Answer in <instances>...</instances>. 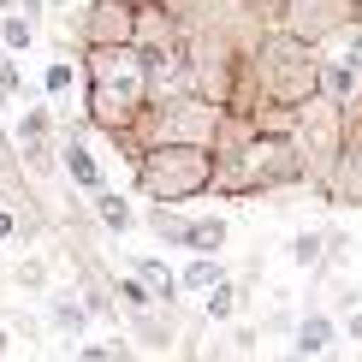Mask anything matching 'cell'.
<instances>
[{"mask_svg":"<svg viewBox=\"0 0 362 362\" xmlns=\"http://www.w3.org/2000/svg\"><path fill=\"white\" fill-rule=\"evenodd\" d=\"M78 42L83 48L137 42V0H89V6L78 12Z\"/></svg>","mask_w":362,"mask_h":362,"instance_id":"5b68a950","label":"cell"},{"mask_svg":"<svg viewBox=\"0 0 362 362\" xmlns=\"http://www.w3.org/2000/svg\"><path fill=\"white\" fill-rule=\"evenodd\" d=\"M54 321L66 327V333H83V321H89V309L78 303V297H59V303H54Z\"/></svg>","mask_w":362,"mask_h":362,"instance_id":"ac0fdd59","label":"cell"},{"mask_svg":"<svg viewBox=\"0 0 362 362\" xmlns=\"http://www.w3.org/2000/svg\"><path fill=\"white\" fill-rule=\"evenodd\" d=\"M71 83H78V66H66V59H54L48 78H42V89H48V95H66Z\"/></svg>","mask_w":362,"mask_h":362,"instance_id":"d6986e66","label":"cell"},{"mask_svg":"<svg viewBox=\"0 0 362 362\" xmlns=\"http://www.w3.org/2000/svg\"><path fill=\"white\" fill-rule=\"evenodd\" d=\"M137 190L160 208L214 190V148H202V143H148V148H137Z\"/></svg>","mask_w":362,"mask_h":362,"instance_id":"3957f363","label":"cell"},{"mask_svg":"<svg viewBox=\"0 0 362 362\" xmlns=\"http://www.w3.org/2000/svg\"><path fill=\"white\" fill-rule=\"evenodd\" d=\"M220 279H226V262H220V255H190V267L178 274V291H214Z\"/></svg>","mask_w":362,"mask_h":362,"instance_id":"4fadbf2b","label":"cell"},{"mask_svg":"<svg viewBox=\"0 0 362 362\" xmlns=\"http://www.w3.org/2000/svg\"><path fill=\"white\" fill-rule=\"evenodd\" d=\"M12 95H24V71H18V54L0 48V101H12Z\"/></svg>","mask_w":362,"mask_h":362,"instance_id":"e0dca14e","label":"cell"},{"mask_svg":"<svg viewBox=\"0 0 362 362\" xmlns=\"http://www.w3.org/2000/svg\"><path fill=\"white\" fill-rule=\"evenodd\" d=\"M95 214H101L107 232H131V220H137V214H131V202H125V196H113L107 185L95 190Z\"/></svg>","mask_w":362,"mask_h":362,"instance_id":"5bb4252c","label":"cell"},{"mask_svg":"<svg viewBox=\"0 0 362 362\" xmlns=\"http://www.w3.org/2000/svg\"><path fill=\"white\" fill-rule=\"evenodd\" d=\"M0 351H6V333H0Z\"/></svg>","mask_w":362,"mask_h":362,"instance_id":"484cf974","label":"cell"},{"mask_svg":"<svg viewBox=\"0 0 362 362\" xmlns=\"http://www.w3.org/2000/svg\"><path fill=\"white\" fill-rule=\"evenodd\" d=\"M291 255H297V267H327V232H297Z\"/></svg>","mask_w":362,"mask_h":362,"instance_id":"9a60e30c","label":"cell"},{"mask_svg":"<svg viewBox=\"0 0 362 362\" xmlns=\"http://www.w3.org/2000/svg\"><path fill=\"white\" fill-rule=\"evenodd\" d=\"M232 309H238V285L220 279L214 291H208V321H232Z\"/></svg>","mask_w":362,"mask_h":362,"instance_id":"2e32d148","label":"cell"},{"mask_svg":"<svg viewBox=\"0 0 362 362\" xmlns=\"http://www.w3.org/2000/svg\"><path fill=\"white\" fill-rule=\"evenodd\" d=\"M24 226H18V214H12V208H0V244H6V238H18Z\"/></svg>","mask_w":362,"mask_h":362,"instance_id":"603a6c76","label":"cell"},{"mask_svg":"<svg viewBox=\"0 0 362 362\" xmlns=\"http://www.w3.org/2000/svg\"><path fill=\"white\" fill-rule=\"evenodd\" d=\"M344 113L339 101H327V95H309L303 107L291 113V143H297V155H303V173L309 178H321L327 185V173H333V160H339V148H344Z\"/></svg>","mask_w":362,"mask_h":362,"instance_id":"277c9868","label":"cell"},{"mask_svg":"<svg viewBox=\"0 0 362 362\" xmlns=\"http://www.w3.org/2000/svg\"><path fill=\"white\" fill-rule=\"evenodd\" d=\"M250 83L262 95V107L297 113L309 95H321V59H315V42L291 36V30H262V42L250 48Z\"/></svg>","mask_w":362,"mask_h":362,"instance_id":"7a4b0ae2","label":"cell"},{"mask_svg":"<svg viewBox=\"0 0 362 362\" xmlns=\"http://www.w3.org/2000/svg\"><path fill=\"white\" fill-rule=\"evenodd\" d=\"M131 274L143 279V291L155 297V303H173V297H178V274H173L167 262H155V255H137V262H131Z\"/></svg>","mask_w":362,"mask_h":362,"instance_id":"8fae6325","label":"cell"},{"mask_svg":"<svg viewBox=\"0 0 362 362\" xmlns=\"http://www.w3.org/2000/svg\"><path fill=\"white\" fill-rule=\"evenodd\" d=\"M119 297H125L131 309H148V303H155V297L143 291V279H137V274H131V279H119Z\"/></svg>","mask_w":362,"mask_h":362,"instance_id":"ffe728a7","label":"cell"},{"mask_svg":"<svg viewBox=\"0 0 362 362\" xmlns=\"http://www.w3.org/2000/svg\"><path fill=\"white\" fill-rule=\"evenodd\" d=\"M321 95L339 101V107H356V95H362V71L351 66V59H321Z\"/></svg>","mask_w":362,"mask_h":362,"instance_id":"9c48e42d","label":"cell"},{"mask_svg":"<svg viewBox=\"0 0 362 362\" xmlns=\"http://www.w3.org/2000/svg\"><path fill=\"white\" fill-rule=\"evenodd\" d=\"M12 167H18V148H12V137L0 131V173H12Z\"/></svg>","mask_w":362,"mask_h":362,"instance_id":"7402d4cb","label":"cell"},{"mask_svg":"<svg viewBox=\"0 0 362 362\" xmlns=\"http://www.w3.org/2000/svg\"><path fill=\"white\" fill-rule=\"evenodd\" d=\"M78 362H113V356H107V351H101V344H89V351H83Z\"/></svg>","mask_w":362,"mask_h":362,"instance_id":"cb8c5ba5","label":"cell"},{"mask_svg":"<svg viewBox=\"0 0 362 362\" xmlns=\"http://www.w3.org/2000/svg\"><path fill=\"white\" fill-rule=\"evenodd\" d=\"M137 339H143V344H167L173 333H167V327H155V321H148V315H143V321H137Z\"/></svg>","mask_w":362,"mask_h":362,"instance_id":"44dd1931","label":"cell"},{"mask_svg":"<svg viewBox=\"0 0 362 362\" xmlns=\"http://www.w3.org/2000/svg\"><path fill=\"white\" fill-rule=\"evenodd\" d=\"M333 339H339V321H333V315H303V321H297V362L327 356V351H333Z\"/></svg>","mask_w":362,"mask_h":362,"instance_id":"30bf717a","label":"cell"},{"mask_svg":"<svg viewBox=\"0 0 362 362\" xmlns=\"http://www.w3.org/2000/svg\"><path fill=\"white\" fill-rule=\"evenodd\" d=\"M344 333H351V339H356V344H362V309H356V315H351V321H344Z\"/></svg>","mask_w":362,"mask_h":362,"instance_id":"d4e9b609","label":"cell"},{"mask_svg":"<svg viewBox=\"0 0 362 362\" xmlns=\"http://www.w3.org/2000/svg\"><path fill=\"white\" fill-rule=\"evenodd\" d=\"M356 107H362V95H356Z\"/></svg>","mask_w":362,"mask_h":362,"instance_id":"4316f807","label":"cell"},{"mask_svg":"<svg viewBox=\"0 0 362 362\" xmlns=\"http://www.w3.org/2000/svg\"><path fill=\"white\" fill-rule=\"evenodd\" d=\"M83 107H89V125L107 131L113 143L131 137V125L148 107V59L137 42L83 48Z\"/></svg>","mask_w":362,"mask_h":362,"instance_id":"6da1fadb","label":"cell"},{"mask_svg":"<svg viewBox=\"0 0 362 362\" xmlns=\"http://www.w3.org/2000/svg\"><path fill=\"white\" fill-rule=\"evenodd\" d=\"M18 160L30 173H54L59 167V155H54V113L48 107L18 113Z\"/></svg>","mask_w":362,"mask_h":362,"instance_id":"52a82bcc","label":"cell"},{"mask_svg":"<svg viewBox=\"0 0 362 362\" xmlns=\"http://www.w3.org/2000/svg\"><path fill=\"white\" fill-rule=\"evenodd\" d=\"M0 48H6V54L36 48V18H30L24 6H6V12H0Z\"/></svg>","mask_w":362,"mask_h":362,"instance_id":"7c38bea8","label":"cell"},{"mask_svg":"<svg viewBox=\"0 0 362 362\" xmlns=\"http://www.w3.org/2000/svg\"><path fill=\"white\" fill-rule=\"evenodd\" d=\"M155 226L160 238H167V244H178V250H190V255H220L226 250V220H178V214H167V208H155Z\"/></svg>","mask_w":362,"mask_h":362,"instance_id":"8992f818","label":"cell"},{"mask_svg":"<svg viewBox=\"0 0 362 362\" xmlns=\"http://www.w3.org/2000/svg\"><path fill=\"white\" fill-rule=\"evenodd\" d=\"M59 160H66V173H71V185H78V190H89V196H95L101 185H107V178H101V160L89 155V143L78 137V131H71V137L59 143Z\"/></svg>","mask_w":362,"mask_h":362,"instance_id":"ba28073f","label":"cell"}]
</instances>
